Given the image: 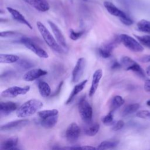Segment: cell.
Instances as JSON below:
<instances>
[{
    "instance_id": "cell-18",
    "label": "cell",
    "mask_w": 150,
    "mask_h": 150,
    "mask_svg": "<svg viewBox=\"0 0 150 150\" xmlns=\"http://www.w3.org/2000/svg\"><path fill=\"white\" fill-rule=\"evenodd\" d=\"M115 42H110L104 44L98 49V53L100 55L105 59L108 58L111 56L112 52L115 47Z\"/></svg>"
},
{
    "instance_id": "cell-36",
    "label": "cell",
    "mask_w": 150,
    "mask_h": 150,
    "mask_svg": "<svg viewBox=\"0 0 150 150\" xmlns=\"http://www.w3.org/2000/svg\"><path fill=\"white\" fill-rule=\"evenodd\" d=\"M15 31L13 30H6V31H3L1 32L0 33V36L1 38H8V37H11L16 34Z\"/></svg>"
},
{
    "instance_id": "cell-38",
    "label": "cell",
    "mask_w": 150,
    "mask_h": 150,
    "mask_svg": "<svg viewBox=\"0 0 150 150\" xmlns=\"http://www.w3.org/2000/svg\"><path fill=\"white\" fill-rule=\"evenodd\" d=\"M144 88L146 92H147V93L150 92V79H146L145 81L144 85Z\"/></svg>"
},
{
    "instance_id": "cell-24",
    "label": "cell",
    "mask_w": 150,
    "mask_h": 150,
    "mask_svg": "<svg viewBox=\"0 0 150 150\" xmlns=\"http://www.w3.org/2000/svg\"><path fill=\"white\" fill-rule=\"evenodd\" d=\"M125 101L124 98L120 96H114L111 101L110 105V111L114 112L117 108L120 107L122 105L124 104Z\"/></svg>"
},
{
    "instance_id": "cell-30",
    "label": "cell",
    "mask_w": 150,
    "mask_h": 150,
    "mask_svg": "<svg viewBox=\"0 0 150 150\" xmlns=\"http://www.w3.org/2000/svg\"><path fill=\"white\" fill-rule=\"evenodd\" d=\"M134 36L144 46H145L150 49V36L149 35L138 36V35H135Z\"/></svg>"
},
{
    "instance_id": "cell-4",
    "label": "cell",
    "mask_w": 150,
    "mask_h": 150,
    "mask_svg": "<svg viewBox=\"0 0 150 150\" xmlns=\"http://www.w3.org/2000/svg\"><path fill=\"white\" fill-rule=\"evenodd\" d=\"M119 39L125 47L133 52H142L144 49L143 45L139 41L128 35L121 34Z\"/></svg>"
},
{
    "instance_id": "cell-26",
    "label": "cell",
    "mask_w": 150,
    "mask_h": 150,
    "mask_svg": "<svg viewBox=\"0 0 150 150\" xmlns=\"http://www.w3.org/2000/svg\"><path fill=\"white\" fill-rule=\"evenodd\" d=\"M140 105L138 103L131 104L127 105L123 110L122 114L123 116H127L130 114H132L137 112L139 108Z\"/></svg>"
},
{
    "instance_id": "cell-45",
    "label": "cell",
    "mask_w": 150,
    "mask_h": 150,
    "mask_svg": "<svg viewBox=\"0 0 150 150\" xmlns=\"http://www.w3.org/2000/svg\"><path fill=\"white\" fill-rule=\"evenodd\" d=\"M83 1H87V0H83Z\"/></svg>"
},
{
    "instance_id": "cell-35",
    "label": "cell",
    "mask_w": 150,
    "mask_h": 150,
    "mask_svg": "<svg viewBox=\"0 0 150 150\" xmlns=\"http://www.w3.org/2000/svg\"><path fill=\"white\" fill-rule=\"evenodd\" d=\"M120 20L124 25L126 26H130L133 23V21L128 16H126L125 17L122 18H120Z\"/></svg>"
},
{
    "instance_id": "cell-10",
    "label": "cell",
    "mask_w": 150,
    "mask_h": 150,
    "mask_svg": "<svg viewBox=\"0 0 150 150\" xmlns=\"http://www.w3.org/2000/svg\"><path fill=\"white\" fill-rule=\"evenodd\" d=\"M47 23L49 25L50 28L52 29V30L53 33L54 38L56 39L58 43L62 47L66 48L67 47V43H66V39H65L62 32L59 29V28L54 22H53L51 21H48Z\"/></svg>"
},
{
    "instance_id": "cell-13",
    "label": "cell",
    "mask_w": 150,
    "mask_h": 150,
    "mask_svg": "<svg viewBox=\"0 0 150 150\" xmlns=\"http://www.w3.org/2000/svg\"><path fill=\"white\" fill-rule=\"evenodd\" d=\"M38 11L45 12L49 11L50 5L47 0H23Z\"/></svg>"
},
{
    "instance_id": "cell-39",
    "label": "cell",
    "mask_w": 150,
    "mask_h": 150,
    "mask_svg": "<svg viewBox=\"0 0 150 150\" xmlns=\"http://www.w3.org/2000/svg\"><path fill=\"white\" fill-rule=\"evenodd\" d=\"M139 60H140V62H141L142 63L150 62V54L146 55V56H144L141 57L139 59Z\"/></svg>"
},
{
    "instance_id": "cell-33",
    "label": "cell",
    "mask_w": 150,
    "mask_h": 150,
    "mask_svg": "<svg viewBox=\"0 0 150 150\" xmlns=\"http://www.w3.org/2000/svg\"><path fill=\"white\" fill-rule=\"evenodd\" d=\"M136 116L140 118L148 119L150 118V111L148 110H140L137 111Z\"/></svg>"
},
{
    "instance_id": "cell-9",
    "label": "cell",
    "mask_w": 150,
    "mask_h": 150,
    "mask_svg": "<svg viewBox=\"0 0 150 150\" xmlns=\"http://www.w3.org/2000/svg\"><path fill=\"white\" fill-rule=\"evenodd\" d=\"M80 134V128L76 122L71 123L66 129L65 136L66 139L70 142L77 141Z\"/></svg>"
},
{
    "instance_id": "cell-17",
    "label": "cell",
    "mask_w": 150,
    "mask_h": 150,
    "mask_svg": "<svg viewBox=\"0 0 150 150\" xmlns=\"http://www.w3.org/2000/svg\"><path fill=\"white\" fill-rule=\"evenodd\" d=\"M17 104L12 101L1 102L0 103V113L1 115H6L12 112L17 110Z\"/></svg>"
},
{
    "instance_id": "cell-8",
    "label": "cell",
    "mask_w": 150,
    "mask_h": 150,
    "mask_svg": "<svg viewBox=\"0 0 150 150\" xmlns=\"http://www.w3.org/2000/svg\"><path fill=\"white\" fill-rule=\"evenodd\" d=\"M86 63V59L84 57H80L77 60L76 64L72 71V83H76L81 79L84 71Z\"/></svg>"
},
{
    "instance_id": "cell-22",
    "label": "cell",
    "mask_w": 150,
    "mask_h": 150,
    "mask_svg": "<svg viewBox=\"0 0 150 150\" xmlns=\"http://www.w3.org/2000/svg\"><path fill=\"white\" fill-rule=\"evenodd\" d=\"M38 90L40 96L43 97H47L51 94V89L49 85L44 81H40L38 83Z\"/></svg>"
},
{
    "instance_id": "cell-31",
    "label": "cell",
    "mask_w": 150,
    "mask_h": 150,
    "mask_svg": "<svg viewBox=\"0 0 150 150\" xmlns=\"http://www.w3.org/2000/svg\"><path fill=\"white\" fill-rule=\"evenodd\" d=\"M102 122L105 125H110L113 124V112L110 111L107 115L104 116L102 118Z\"/></svg>"
},
{
    "instance_id": "cell-41",
    "label": "cell",
    "mask_w": 150,
    "mask_h": 150,
    "mask_svg": "<svg viewBox=\"0 0 150 150\" xmlns=\"http://www.w3.org/2000/svg\"><path fill=\"white\" fill-rule=\"evenodd\" d=\"M81 147L82 149H97V148H95V147L91 146H88V145L83 146Z\"/></svg>"
},
{
    "instance_id": "cell-42",
    "label": "cell",
    "mask_w": 150,
    "mask_h": 150,
    "mask_svg": "<svg viewBox=\"0 0 150 150\" xmlns=\"http://www.w3.org/2000/svg\"><path fill=\"white\" fill-rule=\"evenodd\" d=\"M63 81L60 83V84H59V86H58V88H57V91H56V92L54 93V95H56V94H57L59 93V91H60V89H61V88H62V86H63Z\"/></svg>"
},
{
    "instance_id": "cell-21",
    "label": "cell",
    "mask_w": 150,
    "mask_h": 150,
    "mask_svg": "<svg viewBox=\"0 0 150 150\" xmlns=\"http://www.w3.org/2000/svg\"><path fill=\"white\" fill-rule=\"evenodd\" d=\"M18 142V138L17 137H11L4 140L1 145V148L3 149H17L16 146Z\"/></svg>"
},
{
    "instance_id": "cell-40",
    "label": "cell",
    "mask_w": 150,
    "mask_h": 150,
    "mask_svg": "<svg viewBox=\"0 0 150 150\" xmlns=\"http://www.w3.org/2000/svg\"><path fill=\"white\" fill-rule=\"evenodd\" d=\"M121 67V64L120 63V62H118L117 61H114L112 65H111V69H118L120 67Z\"/></svg>"
},
{
    "instance_id": "cell-34",
    "label": "cell",
    "mask_w": 150,
    "mask_h": 150,
    "mask_svg": "<svg viewBox=\"0 0 150 150\" xmlns=\"http://www.w3.org/2000/svg\"><path fill=\"white\" fill-rule=\"evenodd\" d=\"M124 126V122L122 120H118L117 121L115 122L112 124V130L114 131H117L121 129Z\"/></svg>"
},
{
    "instance_id": "cell-44",
    "label": "cell",
    "mask_w": 150,
    "mask_h": 150,
    "mask_svg": "<svg viewBox=\"0 0 150 150\" xmlns=\"http://www.w3.org/2000/svg\"><path fill=\"white\" fill-rule=\"evenodd\" d=\"M146 105H148V106L150 107V100L146 101Z\"/></svg>"
},
{
    "instance_id": "cell-1",
    "label": "cell",
    "mask_w": 150,
    "mask_h": 150,
    "mask_svg": "<svg viewBox=\"0 0 150 150\" xmlns=\"http://www.w3.org/2000/svg\"><path fill=\"white\" fill-rule=\"evenodd\" d=\"M43 106V102L39 100L32 98L22 104L16 111V115L20 118H25L35 114Z\"/></svg>"
},
{
    "instance_id": "cell-20",
    "label": "cell",
    "mask_w": 150,
    "mask_h": 150,
    "mask_svg": "<svg viewBox=\"0 0 150 150\" xmlns=\"http://www.w3.org/2000/svg\"><path fill=\"white\" fill-rule=\"evenodd\" d=\"M59 115L48 117L45 118H40L39 124L45 128H52L55 126L58 121Z\"/></svg>"
},
{
    "instance_id": "cell-2",
    "label": "cell",
    "mask_w": 150,
    "mask_h": 150,
    "mask_svg": "<svg viewBox=\"0 0 150 150\" xmlns=\"http://www.w3.org/2000/svg\"><path fill=\"white\" fill-rule=\"evenodd\" d=\"M36 26L44 41L50 48L57 53L63 52L62 47L58 43L56 39L41 22L38 21L36 22Z\"/></svg>"
},
{
    "instance_id": "cell-29",
    "label": "cell",
    "mask_w": 150,
    "mask_h": 150,
    "mask_svg": "<svg viewBox=\"0 0 150 150\" xmlns=\"http://www.w3.org/2000/svg\"><path fill=\"white\" fill-rule=\"evenodd\" d=\"M100 129V125L97 123L92 124L89 127H87L84 131V133L86 135L93 137L96 135Z\"/></svg>"
},
{
    "instance_id": "cell-7",
    "label": "cell",
    "mask_w": 150,
    "mask_h": 150,
    "mask_svg": "<svg viewBox=\"0 0 150 150\" xmlns=\"http://www.w3.org/2000/svg\"><path fill=\"white\" fill-rule=\"evenodd\" d=\"M30 86H26L25 87L12 86L1 92V96L6 98H15L18 96H22L26 94L29 90Z\"/></svg>"
},
{
    "instance_id": "cell-43",
    "label": "cell",
    "mask_w": 150,
    "mask_h": 150,
    "mask_svg": "<svg viewBox=\"0 0 150 150\" xmlns=\"http://www.w3.org/2000/svg\"><path fill=\"white\" fill-rule=\"evenodd\" d=\"M145 73L146 74V75L148 76H150V64L149 65L146 67V70H145Z\"/></svg>"
},
{
    "instance_id": "cell-16",
    "label": "cell",
    "mask_w": 150,
    "mask_h": 150,
    "mask_svg": "<svg viewBox=\"0 0 150 150\" xmlns=\"http://www.w3.org/2000/svg\"><path fill=\"white\" fill-rule=\"evenodd\" d=\"M103 5L107 11L111 15L118 17L119 18V19L127 16L125 12L118 8L114 4L110 1L104 2Z\"/></svg>"
},
{
    "instance_id": "cell-25",
    "label": "cell",
    "mask_w": 150,
    "mask_h": 150,
    "mask_svg": "<svg viewBox=\"0 0 150 150\" xmlns=\"http://www.w3.org/2000/svg\"><path fill=\"white\" fill-rule=\"evenodd\" d=\"M138 30L150 34V21L146 19H141L137 23Z\"/></svg>"
},
{
    "instance_id": "cell-12",
    "label": "cell",
    "mask_w": 150,
    "mask_h": 150,
    "mask_svg": "<svg viewBox=\"0 0 150 150\" xmlns=\"http://www.w3.org/2000/svg\"><path fill=\"white\" fill-rule=\"evenodd\" d=\"M47 74V71L42 69H33L24 74L23 79L26 81H32Z\"/></svg>"
},
{
    "instance_id": "cell-37",
    "label": "cell",
    "mask_w": 150,
    "mask_h": 150,
    "mask_svg": "<svg viewBox=\"0 0 150 150\" xmlns=\"http://www.w3.org/2000/svg\"><path fill=\"white\" fill-rule=\"evenodd\" d=\"M18 64L20 65V66L22 68H24V69H28L31 67L33 64L32 63H30L29 62H28V60H21V62H18Z\"/></svg>"
},
{
    "instance_id": "cell-6",
    "label": "cell",
    "mask_w": 150,
    "mask_h": 150,
    "mask_svg": "<svg viewBox=\"0 0 150 150\" xmlns=\"http://www.w3.org/2000/svg\"><path fill=\"white\" fill-rule=\"evenodd\" d=\"M19 42L38 57L43 59H46L49 57L47 53L43 49L41 48L37 44H36L30 38L27 37H22L19 40Z\"/></svg>"
},
{
    "instance_id": "cell-27",
    "label": "cell",
    "mask_w": 150,
    "mask_h": 150,
    "mask_svg": "<svg viewBox=\"0 0 150 150\" xmlns=\"http://www.w3.org/2000/svg\"><path fill=\"white\" fill-rule=\"evenodd\" d=\"M119 143V141H104L101 142L97 149H111L116 147Z\"/></svg>"
},
{
    "instance_id": "cell-3",
    "label": "cell",
    "mask_w": 150,
    "mask_h": 150,
    "mask_svg": "<svg viewBox=\"0 0 150 150\" xmlns=\"http://www.w3.org/2000/svg\"><path fill=\"white\" fill-rule=\"evenodd\" d=\"M120 63L125 70L132 71L141 78H145V74L143 69L138 63L131 57L127 56H122L120 59Z\"/></svg>"
},
{
    "instance_id": "cell-28",
    "label": "cell",
    "mask_w": 150,
    "mask_h": 150,
    "mask_svg": "<svg viewBox=\"0 0 150 150\" xmlns=\"http://www.w3.org/2000/svg\"><path fill=\"white\" fill-rule=\"evenodd\" d=\"M38 115L39 117L42 118H45L50 116L57 115H59V111L57 109H52V110H45L42 111H39L38 112Z\"/></svg>"
},
{
    "instance_id": "cell-5",
    "label": "cell",
    "mask_w": 150,
    "mask_h": 150,
    "mask_svg": "<svg viewBox=\"0 0 150 150\" xmlns=\"http://www.w3.org/2000/svg\"><path fill=\"white\" fill-rule=\"evenodd\" d=\"M78 110L82 120L87 123L91 122L93 117V109L86 100V96L82 97L78 103Z\"/></svg>"
},
{
    "instance_id": "cell-19",
    "label": "cell",
    "mask_w": 150,
    "mask_h": 150,
    "mask_svg": "<svg viewBox=\"0 0 150 150\" xmlns=\"http://www.w3.org/2000/svg\"><path fill=\"white\" fill-rule=\"evenodd\" d=\"M87 82V79L84 80L82 81H81L80 83L76 84L74 87L73 90L71 91L70 96H69V97L66 102V104H69L72 102V101L74 100V97L84 89Z\"/></svg>"
},
{
    "instance_id": "cell-32",
    "label": "cell",
    "mask_w": 150,
    "mask_h": 150,
    "mask_svg": "<svg viewBox=\"0 0 150 150\" xmlns=\"http://www.w3.org/2000/svg\"><path fill=\"white\" fill-rule=\"evenodd\" d=\"M84 31H75L73 29H71L70 30V38L73 40H77L79 38L81 37V36L83 35Z\"/></svg>"
},
{
    "instance_id": "cell-15",
    "label": "cell",
    "mask_w": 150,
    "mask_h": 150,
    "mask_svg": "<svg viewBox=\"0 0 150 150\" xmlns=\"http://www.w3.org/2000/svg\"><path fill=\"white\" fill-rule=\"evenodd\" d=\"M102 77H103V70L101 69H97L93 73L91 84V87H90L89 93H88L89 97H91L95 94L98 87L100 81Z\"/></svg>"
},
{
    "instance_id": "cell-11",
    "label": "cell",
    "mask_w": 150,
    "mask_h": 150,
    "mask_svg": "<svg viewBox=\"0 0 150 150\" xmlns=\"http://www.w3.org/2000/svg\"><path fill=\"white\" fill-rule=\"evenodd\" d=\"M29 121L27 119H21L15 120L13 121L9 122L5 124H4L1 126V131H11L13 129H19L26 125L29 123Z\"/></svg>"
},
{
    "instance_id": "cell-23",
    "label": "cell",
    "mask_w": 150,
    "mask_h": 150,
    "mask_svg": "<svg viewBox=\"0 0 150 150\" xmlns=\"http://www.w3.org/2000/svg\"><path fill=\"white\" fill-rule=\"evenodd\" d=\"M19 57L16 54H0V62L1 63H14L19 61Z\"/></svg>"
},
{
    "instance_id": "cell-14",
    "label": "cell",
    "mask_w": 150,
    "mask_h": 150,
    "mask_svg": "<svg viewBox=\"0 0 150 150\" xmlns=\"http://www.w3.org/2000/svg\"><path fill=\"white\" fill-rule=\"evenodd\" d=\"M6 9L14 20L22 24L26 25L30 29H32V26L31 24L29 23V22H28V21H27L25 16L19 11L9 6L6 7Z\"/></svg>"
}]
</instances>
